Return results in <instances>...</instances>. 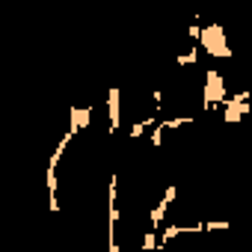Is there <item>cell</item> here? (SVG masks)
<instances>
[{
  "label": "cell",
  "instance_id": "10",
  "mask_svg": "<svg viewBox=\"0 0 252 252\" xmlns=\"http://www.w3.org/2000/svg\"><path fill=\"white\" fill-rule=\"evenodd\" d=\"M199 51H202V45H199V42H193V45H190V51H184V54H178V57H175V65H181V68L196 65V63H199Z\"/></svg>",
  "mask_w": 252,
  "mask_h": 252
},
{
  "label": "cell",
  "instance_id": "12",
  "mask_svg": "<svg viewBox=\"0 0 252 252\" xmlns=\"http://www.w3.org/2000/svg\"><path fill=\"white\" fill-rule=\"evenodd\" d=\"M187 36H190L193 42H199V39H202V24H199V21H193V24L187 27Z\"/></svg>",
  "mask_w": 252,
  "mask_h": 252
},
{
  "label": "cell",
  "instance_id": "2",
  "mask_svg": "<svg viewBox=\"0 0 252 252\" xmlns=\"http://www.w3.org/2000/svg\"><path fill=\"white\" fill-rule=\"evenodd\" d=\"M202 51L214 60H231V48H228V39H225V30L222 24H208L202 27V39H199Z\"/></svg>",
  "mask_w": 252,
  "mask_h": 252
},
{
  "label": "cell",
  "instance_id": "8",
  "mask_svg": "<svg viewBox=\"0 0 252 252\" xmlns=\"http://www.w3.org/2000/svg\"><path fill=\"white\" fill-rule=\"evenodd\" d=\"M89 119H92V110L89 107H71V125H68V128L74 134H80V131L89 128Z\"/></svg>",
  "mask_w": 252,
  "mask_h": 252
},
{
  "label": "cell",
  "instance_id": "9",
  "mask_svg": "<svg viewBox=\"0 0 252 252\" xmlns=\"http://www.w3.org/2000/svg\"><path fill=\"white\" fill-rule=\"evenodd\" d=\"M158 119H160V113H155V110H152V116H146L143 122H134V125H131V140H140V137L152 128V125L158 122Z\"/></svg>",
  "mask_w": 252,
  "mask_h": 252
},
{
  "label": "cell",
  "instance_id": "5",
  "mask_svg": "<svg viewBox=\"0 0 252 252\" xmlns=\"http://www.w3.org/2000/svg\"><path fill=\"white\" fill-rule=\"evenodd\" d=\"M175 196H178V187H175V184H169V187H166V193L160 196V202H158V205L152 208V214H149V222H152V228H158V231L163 228V217H166L169 205L175 202Z\"/></svg>",
  "mask_w": 252,
  "mask_h": 252
},
{
  "label": "cell",
  "instance_id": "3",
  "mask_svg": "<svg viewBox=\"0 0 252 252\" xmlns=\"http://www.w3.org/2000/svg\"><path fill=\"white\" fill-rule=\"evenodd\" d=\"M119 175L113 172L110 175V187H107V211H110V220H107V246L110 252H119V243H116V225H119Z\"/></svg>",
  "mask_w": 252,
  "mask_h": 252
},
{
  "label": "cell",
  "instance_id": "1",
  "mask_svg": "<svg viewBox=\"0 0 252 252\" xmlns=\"http://www.w3.org/2000/svg\"><path fill=\"white\" fill-rule=\"evenodd\" d=\"M228 86L222 80V74L217 68H208L205 71V86H202V110H214V107H222L228 101Z\"/></svg>",
  "mask_w": 252,
  "mask_h": 252
},
{
  "label": "cell",
  "instance_id": "6",
  "mask_svg": "<svg viewBox=\"0 0 252 252\" xmlns=\"http://www.w3.org/2000/svg\"><path fill=\"white\" fill-rule=\"evenodd\" d=\"M184 125H193V119L190 116H175V119H163V122H158L155 125V131H152V146L155 149H160L163 146V134L166 131H178V128H184Z\"/></svg>",
  "mask_w": 252,
  "mask_h": 252
},
{
  "label": "cell",
  "instance_id": "4",
  "mask_svg": "<svg viewBox=\"0 0 252 252\" xmlns=\"http://www.w3.org/2000/svg\"><path fill=\"white\" fill-rule=\"evenodd\" d=\"M249 98H252V92H249V89L231 92V95H228V101L222 104V107H225V110H222V122H225V125H234V122L246 119V116L252 113V104H249Z\"/></svg>",
  "mask_w": 252,
  "mask_h": 252
},
{
  "label": "cell",
  "instance_id": "7",
  "mask_svg": "<svg viewBox=\"0 0 252 252\" xmlns=\"http://www.w3.org/2000/svg\"><path fill=\"white\" fill-rule=\"evenodd\" d=\"M107 119H110V134L119 131V122H122V89L110 86L107 92Z\"/></svg>",
  "mask_w": 252,
  "mask_h": 252
},
{
  "label": "cell",
  "instance_id": "11",
  "mask_svg": "<svg viewBox=\"0 0 252 252\" xmlns=\"http://www.w3.org/2000/svg\"><path fill=\"white\" fill-rule=\"evenodd\" d=\"M220 228H231L228 220H205V231H220Z\"/></svg>",
  "mask_w": 252,
  "mask_h": 252
}]
</instances>
